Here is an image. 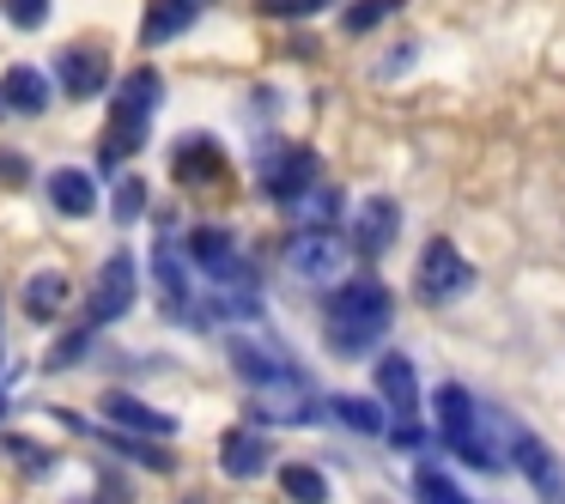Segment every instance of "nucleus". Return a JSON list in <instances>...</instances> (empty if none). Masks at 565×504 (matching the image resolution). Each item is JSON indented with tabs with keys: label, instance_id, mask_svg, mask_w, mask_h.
<instances>
[{
	"label": "nucleus",
	"instance_id": "11",
	"mask_svg": "<svg viewBox=\"0 0 565 504\" xmlns=\"http://www.w3.org/2000/svg\"><path fill=\"white\" fill-rule=\"evenodd\" d=\"M511 462L523 468L529 486H535L547 504L565 498V474H559V462H553V450H547L541 438H529V431H511Z\"/></svg>",
	"mask_w": 565,
	"mask_h": 504
},
{
	"label": "nucleus",
	"instance_id": "10",
	"mask_svg": "<svg viewBox=\"0 0 565 504\" xmlns=\"http://www.w3.org/2000/svg\"><path fill=\"white\" fill-rule=\"evenodd\" d=\"M98 407H104V419H110V426L135 431V438H177V419L159 414V407H147V401H135L128 389H104Z\"/></svg>",
	"mask_w": 565,
	"mask_h": 504
},
{
	"label": "nucleus",
	"instance_id": "14",
	"mask_svg": "<svg viewBox=\"0 0 565 504\" xmlns=\"http://www.w3.org/2000/svg\"><path fill=\"white\" fill-rule=\"evenodd\" d=\"M207 7H213V0H152V7H147V25H140V43H147V50H159V43L183 37V31L195 25Z\"/></svg>",
	"mask_w": 565,
	"mask_h": 504
},
{
	"label": "nucleus",
	"instance_id": "27",
	"mask_svg": "<svg viewBox=\"0 0 565 504\" xmlns=\"http://www.w3.org/2000/svg\"><path fill=\"white\" fill-rule=\"evenodd\" d=\"M0 183H7V189H25V183H31V164L19 159V152H0Z\"/></svg>",
	"mask_w": 565,
	"mask_h": 504
},
{
	"label": "nucleus",
	"instance_id": "6",
	"mask_svg": "<svg viewBox=\"0 0 565 504\" xmlns=\"http://www.w3.org/2000/svg\"><path fill=\"white\" fill-rule=\"evenodd\" d=\"M347 268H353V249L334 232H298L286 244V274H298V280H341Z\"/></svg>",
	"mask_w": 565,
	"mask_h": 504
},
{
	"label": "nucleus",
	"instance_id": "4",
	"mask_svg": "<svg viewBox=\"0 0 565 504\" xmlns=\"http://www.w3.org/2000/svg\"><path fill=\"white\" fill-rule=\"evenodd\" d=\"M256 176H262V189H268L280 207H292L310 183H322V164H317V152H310V147H268L256 159Z\"/></svg>",
	"mask_w": 565,
	"mask_h": 504
},
{
	"label": "nucleus",
	"instance_id": "9",
	"mask_svg": "<svg viewBox=\"0 0 565 504\" xmlns=\"http://www.w3.org/2000/svg\"><path fill=\"white\" fill-rule=\"evenodd\" d=\"M171 176H177L183 189H220L225 176H232V164H225V147H220V140L189 135V140H177V152H171Z\"/></svg>",
	"mask_w": 565,
	"mask_h": 504
},
{
	"label": "nucleus",
	"instance_id": "2",
	"mask_svg": "<svg viewBox=\"0 0 565 504\" xmlns=\"http://www.w3.org/2000/svg\"><path fill=\"white\" fill-rule=\"evenodd\" d=\"M159 104H164V79L152 74V67H135V74L116 86L110 128H104V140H98V171H122V164L147 147V128H152V116H159Z\"/></svg>",
	"mask_w": 565,
	"mask_h": 504
},
{
	"label": "nucleus",
	"instance_id": "8",
	"mask_svg": "<svg viewBox=\"0 0 565 504\" xmlns=\"http://www.w3.org/2000/svg\"><path fill=\"white\" fill-rule=\"evenodd\" d=\"M128 304H135V256H110L98 274V286H92V298H86V322H79V329L98 334L104 322H116Z\"/></svg>",
	"mask_w": 565,
	"mask_h": 504
},
{
	"label": "nucleus",
	"instance_id": "18",
	"mask_svg": "<svg viewBox=\"0 0 565 504\" xmlns=\"http://www.w3.org/2000/svg\"><path fill=\"white\" fill-rule=\"evenodd\" d=\"M50 207L67 213V219H92V213H98L92 171H55V176H50Z\"/></svg>",
	"mask_w": 565,
	"mask_h": 504
},
{
	"label": "nucleus",
	"instance_id": "28",
	"mask_svg": "<svg viewBox=\"0 0 565 504\" xmlns=\"http://www.w3.org/2000/svg\"><path fill=\"white\" fill-rule=\"evenodd\" d=\"M7 455H19V462H31L25 474H43V468H50V455H43L38 443H25V438H7Z\"/></svg>",
	"mask_w": 565,
	"mask_h": 504
},
{
	"label": "nucleus",
	"instance_id": "3",
	"mask_svg": "<svg viewBox=\"0 0 565 504\" xmlns=\"http://www.w3.org/2000/svg\"><path fill=\"white\" fill-rule=\"evenodd\" d=\"M431 414H438V431H444V443H450V455H462L468 468H480V474H492V468H499V443L480 438L475 395H468L462 383H444V389L431 395Z\"/></svg>",
	"mask_w": 565,
	"mask_h": 504
},
{
	"label": "nucleus",
	"instance_id": "7",
	"mask_svg": "<svg viewBox=\"0 0 565 504\" xmlns=\"http://www.w3.org/2000/svg\"><path fill=\"white\" fill-rule=\"evenodd\" d=\"M55 79H62V98H74V104L98 98L110 86V50H98V43H67L55 55Z\"/></svg>",
	"mask_w": 565,
	"mask_h": 504
},
{
	"label": "nucleus",
	"instance_id": "21",
	"mask_svg": "<svg viewBox=\"0 0 565 504\" xmlns=\"http://www.w3.org/2000/svg\"><path fill=\"white\" fill-rule=\"evenodd\" d=\"M329 414L341 419V426L365 431V438H383V407H377V401H365V395H334Z\"/></svg>",
	"mask_w": 565,
	"mask_h": 504
},
{
	"label": "nucleus",
	"instance_id": "24",
	"mask_svg": "<svg viewBox=\"0 0 565 504\" xmlns=\"http://www.w3.org/2000/svg\"><path fill=\"white\" fill-rule=\"evenodd\" d=\"M0 13H7V25H13V31H43L50 0H0Z\"/></svg>",
	"mask_w": 565,
	"mask_h": 504
},
{
	"label": "nucleus",
	"instance_id": "1",
	"mask_svg": "<svg viewBox=\"0 0 565 504\" xmlns=\"http://www.w3.org/2000/svg\"><path fill=\"white\" fill-rule=\"evenodd\" d=\"M390 322H395L390 286L371 280V274H353V280H341L329 292V310H322V341H329V353L359 358V353H371V346L390 334Z\"/></svg>",
	"mask_w": 565,
	"mask_h": 504
},
{
	"label": "nucleus",
	"instance_id": "5",
	"mask_svg": "<svg viewBox=\"0 0 565 504\" xmlns=\"http://www.w3.org/2000/svg\"><path fill=\"white\" fill-rule=\"evenodd\" d=\"M468 286H475V268L462 261V249L450 244V237H431L426 256H419V280L414 292L426 298V304H450V298H462Z\"/></svg>",
	"mask_w": 565,
	"mask_h": 504
},
{
	"label": "nucleus",
	"instance_id": "23",
	"mask_svg": "<svg viewBox=\"0 0 565 504\" xmlns=\"http://www.w3.org/2000/svg\"><path fill=\"white\" fill-rule=\"evenodd\" d=\"M402 13V0H353V7H347L341 13V31H371V25H383V19H395Z\"/></svg>",
	"mask_w": 565,
	"mask_h": 504
},
{
	"label": "nucleus",
	"instance_id": "19",
	"mask_svg": "<svg viewBox=\"0 0 565 504\" xmlns=\"http://www.w3.org/2000/svg\"><path fill=\"white\" fill-rule=\"evenodd\" d=\"M19 304H25L31 322H55V317H62V304H67V280H62V274H31L25 292H19Z\"/></svg>",
	"mask_w": 565,
	"mask_h": 504
},
{
	"label": "nucleus",
	"instance_id": "26",
	"mask_svg": "<svg viewBox=\"0 0 565 504\" xmlns=\"http://www.w3.org/2000/svg\"><path fill=\"white\" fill-rule=\"evenodd\" d=\"M268 19H310V13H322L329 0H256Z\"/></svg>",
	"mask_w": 565,
	"mask_h": 504
},
{
	"label": "nucleus",
	"instance_id": "17",
	"mask_svg": "<svg viewBox=\"0 0 565 504\" xmlns=\"http://www.w3.org/2000/svg\"><path fill=\"white\" fill-rule=\"evenodd\" d=\"M232 365H237V377H244L249 389H274V383H292V371H286L280 358L268 353V346L249 341V334H237V341H232Z\"/></svg>",
	"mask_w": 565,
	"mask_h": 504
},
{
	"label": "nucleus",
	"instance_id": "13",
	"mask_svg": "<svg viewBox=\"0 0 565 504\" xmlns=\"http://www.w3.org/2000/svg\"><path fill=\"white\" fill-rule=\"evenodd\" d=\"M268 462H274V450H268V438H262L256 426H232V431L220 438V468H225L232 480H256Z\"/></svg>",
	"mask_w": 565,
	"mask_h": 504
},
{
	"label": "nucleus",
	"instance_id": "22",
	"mask_svg": "<svg viewBox=\"0 0 565 504\" xmlns=\"http://www.w3.org/2000/svg\"><path fill=\"white\" fill-rule=\"evenodd\" d=\"M414 498L419 504H468V492L444 468H414Z\"/></svg>",
	"mask_w": 565,
	"mask_h": 504
},
{
	"label": "nucleus",
	"instance_id": "12",
	"mask_svg": "<svg viewBox=\"0 0 565 504\" xmlns=\"http://www.w3.org/2000/svg\"><path fill=\"white\" fill-rule=\"evenodd\" d=\"M395 225H402V207L390 195H371L365 207L353 213V249L359 256H383L395 244Z\"/></svg>",
	"mask_w": 565,
	"mask_h": 504
},
{
	"label": "nucleus",
	"instance_id": "25",
	"mask_svg": "<svg viewBox=\"0 0 565 504\" xmlns=\"http://www.w3.org/2000/svg\"><path fill=\"white\" fill-rule=\"evenodd\" d=\"M140 207H147V183H140V176H122V189H116V219L135 225Z\"/></svg>",
	"mask_w": 565,
	"mask_h": 504
},
{
	"label": "nucleus",
	"instance_id": "20",
	"mask_svg": "<svg viewBox=\"0 0 565 504\" xmlns=\"http://www.w3.org/2000/svg\"><path fill=\"white\" fill-rule=\"evenodd\" d=\"M280 486H286L292 504H329V480H322V468H310V462H286Z\"/></svg>",
	"mask_w": 565,
	"mask_h": 504
},
{
	"label": "nucleus",
	"instance_id": "15",
	"mask_svg": "<svg viewBox=\"0 0 565 504\" xmlns=\"http://www.w3.org/2000/svg\"><path fill=\"white\" fill-rule=\"evenodd\" d=\"M0 104H7V110L13 116H43L50 110V79L38 74V67H7V74H0Z\"/></svg>",
	"mask_w": 565,
	"mask_h": 504
},
{
	"label": "nucleus",
	"instance_id": "16",
	"mask_svg": "<svg viewBox=\"0 0 565 504\" xmlns=\"http://www.w3.org/2000/svg\"><path fill=\"white\" fill-rule=\"evenodd\" d=\"M377 389H383V401H390L395 419H414L419 414V377H414V365H407L402 353L377 358Z\"/></svg>",
	"mask_w": 565,
	"mask_h": 504
}]
</instances>
